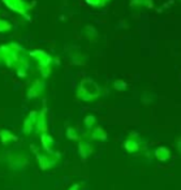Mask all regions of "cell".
Wrapping results in <instances>:
<instances>
[{"label":"cell","mask_w":181,"mask_h":190,"mask_svg":"<svg viewBox=\"0 0 181 190\" xmlns=\"http://www.w3.org/2000/svg\"><path fill=\"white\" fill-rule=\"evenodd\" d=\"M4 3H6L11 9H13V11H16L21 14H25L26 9H29V7L26 4H24L21 0H4Z\"/></svg>","instance_id":"1"},{"label":"cell","mask_w":181,"mask_h":190,"mask_svg":"<svg viewBox=\"0 0 181 190\" xmlns=\"http://www.w3.org/2000/svg\"><path fill=\"white\" fill-rule=\"evenodd\" d=\"M33 56V58L37 59L39 63H40V66L39 68H43V66H48V64L51 63V58L47 55V54H44L43 51H34V52L30 54Z\"/></svg>","instance_id":"2"},{"label":"cell","mask_w":181,"mask_h":190,"mask_svg":"<svg viewBox=\"0 0 181 190\" xmlns=\"http://www.w3.org/2000/svg\"><path fill=\"white\" fill-rule=\"evenodd\" d=\"M35 115H37V112H32L30 114V116L26 119V121H25V128H24V133H30L34 126V122L37 121L35 120Z\"/></svg>","instance_id":"3"},{"label":"cell","mask_w":181,"mask_h":190,"mask_svg":"<svg viewBox=\"0 0 181 190\" xmlns=\"http://www.w3.org/2000/svg\"><path fill=\"white\" fill-rule=\"evenodd\" d=\"M42 87H43V85L40 84V82H35L34 86L29 90V98H33V96L38 95V92L40 91V89H42Z\"/></svg>","instance_id":"4"},{"label":"cell","mask_w":181,"mask_h":190,"mask_svg":"<svg viewBox=\"0 0 181 190\" xmlns=\"http://www.w3.org/2000/svg\"><path fill=\"white\" fill-rule=\"evenodd\" d=\"M35 126H37L38 132H43L46 129V128H44V116H43V112L38 115V119H37V122H35Z\"/></svg>","instance_id":"5"},{"label":"cell","mask_w":181,"mask_h":190,"mask_svg":"<svg viewBox=\"0 0 181 190\" xmlns=\"http://www.w3.org/2000/svg\"><path fill=\"white\" fill-rule=\"evenodd\" d=\"M0 136H2V141H3V143L8 142L9 140H16V137L12 136L8 130H3V132H0Z\"/></svg>","instance_id":"6"},{"label":"cell","mask_w":181,"mask_h":190,"mask_svg":"<svg viewBox=\"0 0 181 190\" xmlns=\"http://www.w3.org/2000/svg\"><path fill=\"white\" fill-rule=\"evenodd\" d=\"M9 29H11V25L0 20V32H6V30H9Z\"/></svg>","instance_id":"7"}]
</instances>
